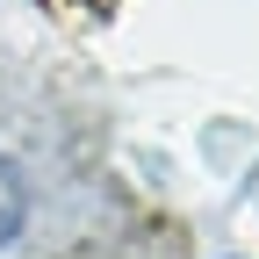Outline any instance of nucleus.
<instances>
[{
    "instance_id": "f257e3e1",
    "label": "nucleus",
    "mask_w": 259,
    "mask_h": 259,
    "mask_svg": "<svg viewBox=\"0 0 259 259\" xmlns=\"http://www.w3.org/2000/svg\"><path fill=\"white\" fill-rule=\"evenodd\" d=\"M22 223H29V180H22L15 158H0V245H8Z\"/></svg>"
}]
</instances>
